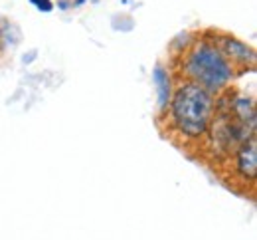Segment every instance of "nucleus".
I'll return each instance as SVG.
<instances>
[{
  "label": "nucleus",
  "mask_w": 257,
  "mask_h": 240,
  "mask_svg": "<svg viewBox=\"0 0 257 240\" xmlns=\"http://www.w3.org/2000/svg\"><path fill=\"white\" fill-rule=\"evenodd\" d=\"M174 127L186 137H200L208 131L214 113L212 92L198 84H184L176 90L170 105Z\"/></svg>",
  "instance_id": "f257e3e1"
},
{
  "label": "nucleus",
  "mask_w": 257,
  "mask_h": 240,
  "mask_svg": "<svg viewBox=\"0 0 257 240\" xmlns=\"http://www.w3.org/2000/svg\"><path fill=\"white\" fill-rule=\"evenodd\" d=\"M220 52L224 54L227 62H231V60H233V62H237V60H241V62L253 60L251 48L245 46V44H241V42H237V40H231V38H225L224 46L220 48Z\"/></svg>",
  "instance_id": "20e7f679"
},
{
  "label": "nucleus",
  "mask_w": 257,
  "mask_h": 240,
  "mask_svg": "<svg viewBox=\"0 0 257 240\" xmlns=\"http://www.w3.org/2000/svg\"><path fill=\"white\" fill-rule=\"evenodd\" d=\"M237 173L245 179H255V171H257V145L255 139H247L243 141L241 149L237 151Z\"/></svg>",
  "instance_id": "7ed1b4c3"
},
{
  "label": "nucleus",
  "mask_w": 257,
  "mask_h": 240,
  "mask_svg": "<svg viewBox=\"0 0 257 240\" xmlns=\"http://www.w3.org/2000/svg\"><path fill=\"white\" fill-rule=\"evenodd\" d=\"M186 73L194 84L202 86L208 92H220L225 88L233 75L229 62L212 44H198L186 60Z\"/></svg>",
  "instance_id": "f03ea898"
},
{
  "label": "nucleus",
  "mask_w": 257,
  "mask_h": 240,
  "mask_svg": "<svg viewBox=\"0 0 257 240\" xmlns=\"http://www.w3.org/2000/svg\"><path fill=\"white\" fill-rule=\"evenodd\" d=\"M155 84L159 88V103H161V107H166L168 100H170V77L162 68L155 69Z\"/></svg>",
  "instance_id": "39448f33"
}]
</instances>
